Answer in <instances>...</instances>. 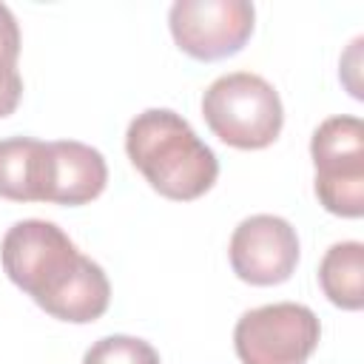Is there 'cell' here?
<instances>
[{"instance_id": "1", "label": "cell", "mask_w": 364, "mask_h": 364, "mask_svg": "<svg viewBox=\"0 0 364 364\" xmlns=\"http://www.w3.org/2000/svg\"><path fill=\"white\" fill-rule=\"evenodd\" d=\"M6 276L48 316L68 324L97 321L111 304L105 270L82 256L68 233L46 219L14 222L0 242Z\"/></svg>"}, {"instance_id": "2", "label": "cell", "mask_w": 364, "mask_h": 364, "mask_svg": "<svg viewBox=\"0 0 364 364\" xmlns=\"http://www.w3.org/2000/svg\"><path fill=\"white\" fill-rule=\"evenodd\" d=\"M125 154L145 182L173 202L205 196L219 176L216 154L196 136L191 122L171 108L136 114L125 131Z\"/></svg>"}, {"instance_id": "3", "label": "cell", "mask_w": 364, "mask_h": 364, "mask_svg": "<svg viewBox=\"0 0 364 364\" xmlns=\"http://www.w3.org/2000/svg\"><path fill=\"white\" fill-rule=\"evenodd\" d=\"M202 117L225 145L262 151L282 134L284 108L279 91L264 77L253 71H230L205 88Z\"/></svg>"}, {"instance_id": "4", "label": "cell", "mask_w": 364, "mask_h": 364, "mask_svg": "<svg viewBox=\"0 0 364 364\" xmlns=\"http://www.w3.org/2000/svg\"><path fill=\"white\" fill-rule=\"evenodd\" d=\"M316 165V199L341 219L364 216V122L358 117H330L310 139Z\"/></svg>"}, {"instance_id": "5", "label": "cell", "mask_w": 364, "mask_h": 364, "mask_svg": "<svg viewBox=\"0 0 364 364\" xmlns=\"http://www.w3.org/2000/svg\"><path fill=\"white\" fill-rule=\"evenodd\" d=\"M318 338V316L296 301L253 307L233 327V350L242 364H307Z\"/></svg>"}, {"instance_id": "6", "label": "cell", "mask_w": 364, "mask_h": 364, "mask_svg": "<svg viewBox=\"0 0 364 364\" xmlns=\"http://www.w3.org/2000/svg\"><path fill=\"white\" fill-rule=\"evenodd\" d=\"M253 20L247 0H176L168 11L173 43L202 63L239 54L253 34Z\"/></svg>"}, {"instance_id": "7", "label": "cell", "mask_w": 364, "mask_h": 364, "mask_svg": "<svg viewBox=\"0 0 364 364\" xmlns=\"http://www.w3.org/2000/svg\"><path fill=\"white\" fill-rule=\"evenodd\" d=\"M228 259L233 273L253 287L282 284L299 264L296 228L273 213L247 216L233 228Z\"/></svg>"}, {"instance_id": "8", "label": "cell", "mask_w": 364, "mask_h": 364, "mask_svg": "<svg viewBox=\"0 0 364 364\" xmlns=\"http://www.w3.org/2000/svg\"><path fill=\"white\" fill-rule=\"evenodd\" d=\"M108 182L105 156L77 139L46 142V193L43 202L54 205H88Z\"/></svg>"}, {"instance_id": "9", "label": "cell", "mask_w": 364, "mask_h": 364, "mask_svg": "<svg viewBox=\"0 0 364 364\" xmlns=\"http://www.w3.org/2000/svg\"><path fill=\"white\" fill-rule=\"evenodd\" d=\"M46 142L34 136L0 139V196L9 202H43Z\"/></svg>"}, {"instance_id": "10", "label": "cell", "mask_w": 364, "mask_h": 364, "mask_svg": "<svg viewBox=\"0 0 364 364\" xmlns=\"http://www.w3.org/2000/svg\"><path fill=\"white\" fill-rule=\"evenodd\" d=\"M318 284L330 304L341 310L364 307V245L336 242L318 264Z\"/></svg>"}, {"instance_id": "11", "label": "cell", "mask_w": 364, "mask_h": 364, "mask_svg": "<svg viewBox=\"0 0 364 364\" xmlns=\"http://www.w3.org/2000/svg\"><path fill=\"white\" fill-rule=\"evenodd\" d=\"M82 364H162V361H159V353L154 350V344L145 338L105 336L85 350Z\"/></svg>"}, {"instance_id": "12", "label": "cell", "mask_w": 364, "mask_h": 364, "mask_svg": "<svg viewBox=\"0 0 364 364\" xmlns=\"http://www.w3.org/2000/svg\"><path fill=\"white\" fill-rule=\"evenodd\" d=\"M20 97H23V77L17 65L0 63V119L17 111Z\"/></svg>"}, {"instance_id": "13", "label": "cell", "mask_w": 364, "mask_h": 364, "mask_svg": "<svg viewBox=\"0 0 364 364\" xmlns=\"http://www.w3.org/2000/svg\"><path fill=\"white\" fill-rule=\"evenodd\" d=\"M17 57H20V26L9 11V6L0 3V63L17 65Z\"/></svg>"}]
</instances>
